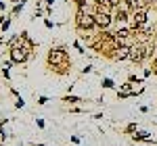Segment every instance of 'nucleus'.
Segmentation results:
<instances>
[{
    "label": "nucleus",
    "mask_w": 157,
    "mask_h": 146,
    "mask_svg": "<svg viewBox=\"0 0 157 146\" xmlns=\"http://www.w3.org/2000/svg\"><path fill=\"white\" fill-rule=\"evenodd\" d=\"M48 63L57 69V73H65L67 67H71V63H69V57H67V52L65 50H50L48 52Z\"/></svg>",
    "instance_id": "1"
},
{
    "label": "nucleus",
    "mask_w": 157,
    "mask_h": 146,
    "mask_svg": "<svg viewBox=\"0 0 157 146\" xmlns=\"http://www.w3.org/2000/svg\"><path fill=\"white\" fill-rule=\"evenodd\" d=\"M75 21H78V27H80V29H92V27H97L94 17L86 11V6H80V11L75 15Z\"/></svg>",
    "instance_id": "2"
},
{
    "label": "nucleus",
    "mask_w": 157,
    "mask_h": 146,
    "mask_svg": "<svg viewBox=\"0 0 157 146\" xmlns=\"http://www.w3.org/2000/svg\"><path fill=\"white\" fill-rule=\"evenodd\" d=\"M27 54H29V50H25L23 46H15V48H11V61L13 63H25L27 61Z\"/></svg>",
    "instance_id": "3"
},
{
    "label": "nucleus",
    "mask_w": 157,
    "mask_h": 146,
    "mask_svg": "<svg viewBox=\"0 0 157 146\" xmlns=\"http://www.w3.org/2000/svg\"><path fill=\"white\" fill-rule=\"evenodd\" d=\"M147 13H149L147 6L138 9V11H134V15H132V25H134V27H143V25L147 23Z\"/></svg>",
    "instance_id": "4"
},
{
    "label": "nucleus",
    "mask_w": 157,
    "mask_h": 146,
    "mask_svg": "<svg viewBox=\"0 0 157 146\" xmlns=\"http://www.w3.org/2000/svg\"><path fill=\"white\" fill-rule=\"evenodd\" d=\"M94 21H97V27L107 29L109 25H111V15H109L107 11H98L97 15H94Z\"/></svg>",
    "instance_id": "5"
},
{
    "label": "nucleus",
    "mask_w": 157,
    "mask_h": 146,
    "mask_svg": "<svg viewBox=\"0 0 157 146\" xmlns=\"http://www.w3.org/2000/svg\"><path fill=\"white\" fill-rule=\"evenodd\" d=\"M145 57H149V52H147L143 46H136V48H130V57H128V59L132 63H143Z\"/></svg>",
    "instance_id": "6"
},
{
    "label": "nucleus",
    "mask_w": 157,
    "mask_h": 146,
    "mask_svg": "<svg viewBox=\"0 0 157 146\" xmlns=\"http://www.w3.org/2000/svg\"><path fill=\"white\" fill-rule=\"evenodd\" d=\"M128 57H130V46H120V48L115 50V59L117 61H124Z\"/></svg>",
    "instance_id": "7"
},
{
    "label": "nucleus",
    "mask_w": 157,
    "mask_h": 146,
    "mask_svg": "<svg viewBox=\"0 0 157 146\" xmlns=\"http://www.w3.org/2000/svg\"><path fill=\"white\" fill-rule=\"evenodd\" d=\"M115 21H117L120 25H124L126 21H128V13L124 11V9H121V11H117V15H115Z\"/></svg>",
    "instance_id": "8"
},
{
    "label": "nucleus",
    "mask_w": 157,
    "mask_h": 146,
    "mask_svg": "<svg viewBox=\"0 0 157 146\" xmlns=\"http://www.w3.org/2000/svg\"><path fill=\"white\" fill-rule=\"evenodd\" d=\"M23 6H25V0H21V2H17V4H15V9H13V13H15V15H19V13L23 11Z\"/></svg>",
    "instance_id": "9"
},
{
    "label": "nucleus",
    "mask_w": 157,
    "mask_h": 146,
    "mask_svg": "<svg viewBox=\"0 0 157 146\" xmlns=\"http://www.w3.org/2000/svg\"><path fill=\"white\" fill-rule=\"evenodd\" d=\"M9 25H11L9 19H0V31H6V29H9Z\"/></svg>",
    "instance_id": "10"
},
{
    "label": "nucleus",
    "mask_w": 157,
    "mask_h": 146,
    "mask_svg": "<svg viewBox=\"0 0 157 146\" xmlns=\"http://www.w3.org/2000/svg\"><path fill=\"white\" fill-rule=\"evenodd\" d=\"M63 100H65V102H80L82 98H78V96H65Z\"/></svg>",
    "instance_id": "11"
},
{
    "label": "nucleus",
    "mask_w": 157,
    "mask_h": 146,
    "mask_svg": "<svg viewBox=\"0 0 157 146\" xmlns=\"http://www.w3.org/2000/svg\"><path fill=\"white\" fill-rule=\"evenodd\" d=\"M103 86H105V88H113V82H111V79H105Z\"/></svg>",
    "instance_id": "12"
},
{
    "label": "nucleus",
    "mask_w": 157,
    "mask_h": 146,
    "mask_svg": "<svg viewBox=\"0 0 157 146\" xmlns=\"http://www.w3.org/2000/svg\"><path fill=\"white\" fill-rule=\"evenodd\" d=\"M73 2H75L78 6H84V4H86V0H73Z\"/></svg>",
    "instance_id": "13"
},
{
    "label": "nucleus",
    "mask_w": 157,
    "mask_h": 146,
    "mask_svg": "<svg viewBox=\"0 0 157 146\" xmlns=\"http://www.w3.org/2000/svg\"><path fill=\"white\" fill-rule=\"evenodd\" d=\"M153 71L157 73V59H155V61H153Z\"/></svg>",
    "instance_id": "14"
},
{
    "label": "nucleus",
    "mask_w": 157,
    "mask_h": 146,
    "mask_svg": "<svg viewBox=\"0 0 157 146\" xmlns=\"http://www.w3.org/2000/svg\"><path fill=\"white\" fill-rule=\"evenodd\" d=\"M149 2H155V0H145V4H149Z\"/></svg>",
    "instance_id": "15"
},
{
    "label": "nucleus",
    "mask_w": 157,
    "mask_h": 146,
    "mask_svg": "<svg viewBox=\"0 0 157 146\" xmlns=\"http://www.w3.org/2000/svg\"><path fill=\"white\" fill-rule=\"evenodd\" d=\"M0 9H4V4H2V0H0Z\"/></svg>",
    "instance_id": "16"
},
{
    "label": "nucleus",
    "mask_w": 157,
    "mask_h": 146,
    "mask_svg": "<svg viewBox=\"0 0 157 146\" xmlns=\"http://www.w3.org/2000/svg\"><path fill=\"white\" fill-rule=\"evenodd\" d=\"M155 42H157V31H155Z\"/></svg>",
    "instance_id": "17"
},
{
    "label": "nucleus",
    "mask_w": 157,
    "mask_h": 146,
    "mask_svg": "<svg viewBox=\"0 0 157 146\" xmlns=\"http://www.w3.org/2000/svg\"><path fill=\"white\" fill-rule=\"evenodd\" d=\"M0 44H2V38H0Z\"/></svg>",
    "instance_id": "18"
}]
</instances>
